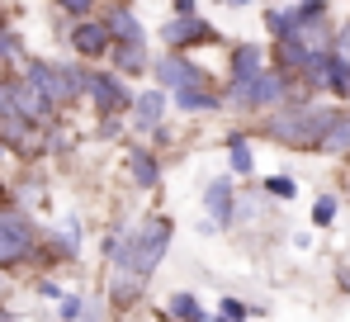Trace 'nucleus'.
Instances as JSON below:
<instances>
[{
	"mask_svg": "<svg viewBox=\"0 0 350 322\" xmlns=\"http://www.w3.org/2000/svg\"><path fill=\"white\" fill-rule=\"evenodd\" d=\"M175 242V223L171 214H147L133 227H118L105 237V261H109V308L128 313L137 308V299L147 294L152 275L161 270L166 251Z\"/></svg>",
	"mask_w": 350,
	"mask_h": 322,
	"instance_id": "f257e3e1",
	"label": "nucleus"
},
{
	"mask_svg": "<svg viewBox=\"0 0 350 322\" xmlns=\"http://www.w3.org/2000/svg\"><path fill=\"white\" fill-rule=\"evenodd\" d=\"M336 109L332 105H312V100H284L280 109H270L260 119V133L280 147H293V152H317L327 128H332Z\"/></svg>",
	"mask_w": 350,
	"mask_h": 322,
	"instance_id": "f03ea898",
	"label": "nucleus"
},
{
	"mask_svg": "<svg viewBox=\"0 0 350 322\" xmlns=\"http://www.w3.org/2000/svg\"><path fill=\"white\" fill-rule=\"evenodd\" d=\"M38 237H43V227L33 218L14 204H5L0 209V270H19L38 261Z\"/></svg>",
	"mask_w": 350,
	"mask_h": 322,
	"instance_id": "7ed1b4c3",
	"label": "nucleus"
},
{
	"mask_svg": "<svg viewBox=\"0 0 350 322\" xmlns=\"http://www.w3.org/2000/svg\"><path fill=\"white\" fill-rule=\"evenodd\" d=\"M76 95H85L95 114H105V119H114L123 109L133 105V90L123 86V76L114 71H85V66H76Z\"/></svg>",
	"mask_w": 350,
	"mask_h": 322,
	"instance_id": "20e7f679",
	"label": "nucleus"
},
{
	"mask_svg": "<svg viewBox=\"0 0 350 322\" xmlns=\"http://www.w3.org/2000/svg\"><path fill=\"white\" fill-rule=\"evenodd\" d=\"M228 100L241 105V109H280L284 100H289V76L275 71V66H265V71H256L246 86L228 90Z\"/></svg>",
	"mask_w": 350,
	"mask_h": 322,
	"instance_id": "39448f33",
	"label": "nucleus"
},
{
	"mask_svg": "<svg viewBox=\"0 0 350 322\" xmlns=\"http://www.w3.org/2000/svg\"><path fill=\"white\" fill-rule=\"evenodd\" d=\"M24 81H29L33 90H43L53 105H71V100H81V95H76V66H57V62H43V57H33Z\"/></svg>",
	"mask_w": 350,
	"mask_h": 322,
	"instance_id": "423d86ee",
	"label": "nucleus"
},
{
	"mask_svg": "<svg viewBox=\"0 0 350 322\" xmlns=\"http://www.w3.org/2000/svg\"><path fill=\"white\" fill-rule=\"evenodd\" d=\"M223 34L208 24V19H199V14H175L161 24V43L171 48V53H185V48H208V43H218Z\"/></svg>",
	"mask_w": 350,
	"mask_h": 322,
	"instance_id": "0eeeda50",
	"label": "nucleus"
},
{
	"mask_svg": "<svg viewBox=\"0 0 350 322\" xmlns=\"http://www.w3.org/2000/svg\"><path fill=\"white\" fill-rule=\"evenodd\" d=\"M29 123L14 109V76H0V147H24L29 143Z\"/></svg>",
	"mask_w": 350,
	"mask_h": 322,
	"instance_id": "6e6552de",
	"label": "nucleus"
},
{
	"mask_svg": "<svg viewBox=\"0 0 350 322\" xmlns=\"http://www.w3.org/2000/svg\"><path fill=\"white\" fill-rule=\"evenodd\" d=\"M14 109H19V119H24L29 128H48V123L57 119V105H53L43 90H33L24 76L14 81Z\"/></svg>",
	"mask_w": 350,
	"mask_h": 322,
	"instance_id": "1a4fd4ad",
	"label": "nucleus"
},
{
	"mask_svg": "<svg viewBox=\"0 0 350 322\" xmlns=\"http://www.w3.org/2000/svg\"><path fill=\"white\" fill-rule=\"evenodd\" d=\"M204 209H208V223H213V227H232V223H237V185H232V175L208 180V190H204Z\"/></svg>",
	"mask_w": 350,
	"mask_h": 322,
	"instance_id": "9d476101",
	"label": "nucleus"
},
{
	"mask_svg": "<svg viewBox=\"0 0 350 322\" xmlns=\"http://www.w3.org/2000/svg\"><path fill=\"white\" fill-rule=\"evenodd\" d=\"M71 48L81 57H109V48H114V38H109V24L105 19H76V29H71Z\"/></svg>",
	"mask_w": 350,
	"mask_h": 322,
	"instance_id": "9b49d317",
	"label": "nucleus"
},
{
	"mask_svg": "<svg viewBox=\"0 0 350 322\" xmlns=\"http://www.w3.org/2000/svg\"><path fill=\"white\" fill-rule=\"evenodd\" d=\"M157 90H180V86H194V81H208L194 62H185L180 53H166V57H157Z\"/></svg>",
	"mask_w": 350,
	"mask_h": 322,
	"instance_id": "f8f14e48",
	"label": "nucleus"
},
{
	"mask_svg": "<svg viewBox=\"0 0 350 322\" xmlns=\"http://www.w3.org/2000/svg\"><path fill=\"white\" fill-rule=\"evenodd\" d=\"M128 109H133V128L137 133H157L166 123V90H157V86L152 90H137Z\"/></svg>",
	"mask_w": 350,
	"mask_h": 322,
	"instance_id": "ddd939ff",
	"label": "nucleus"
},
{
	"mask_svg": "<svg viewBox=\"0 0 350 322\" xmlns=\"http://www.w3.org/2000/svg\"><path fill=\"white\" fill-rule=\"evenodd\" d=\"M123 166H128V175H133L137 190H161V161H157L152 147H128Z\"/></svg>",
	"mask_w": 350,
	"mask_h": 322,
	"instance_id": "4468645a",
	"label": "nucleus"
},
{
	"mask_svg": "<svg viewBox=\"0 0 350 322\" xmlns=\"http://www.w3.org/2000/svg\"><path fill=\"white\" fill-rule=\"evenodd\" d=\"M256 71H265V53L256 48V43H237L232 57H228V90H237V86H246Z\"/></svg>",
	"mask_w": 350,
	"mask_h": 322,
	"instance_id": "2eb2a0df",
	"label": "nucleus"
},
{
	"mask_svg": "<svg viewBox=\"0 0 350 322\" xmlns=\"http://www.w3.org/2000/svg\"><path fill=\"white\" fill-rule=\"evenodd\" d=\"M161 322H208L213 313H208V304L199 299V294H189V289H175L171 299H166V308L157 313Z\"/></svg>",
	"mask_w": 350,
	"mask_h": 322,
	"instance_id": "dca6fc26",
	"label": "nucleus"
},
{
	"mask_svg": "<svg viewBox=\"0 0 350 322\" xmlns=\"http://www.w3.org/2000/svg\"><path fill=\"white\" fill-rule=\"evenodd\" d=\"M175 109L180 114H218L223 109V95L208 90V81H194V86H180L175 90Z\"/></svg>",
	"mask_w": 350,
	"mask_h": 322,
	"instance_id": "f3484780",
	"label": "nucleus"
},
{
	"mask_svg": "<svg viewBox=\"0 0 350 322\" xmlns=\"http://www.w3.org/2000/svg\"><path fill=\"white\" fill-rule=\"evenodd\" d=\"M114 76H142L147 71V43H114Z\"/></svg>",
	"mask_w": 350,
	"mask_h": 322,
	"instance_id": "a211bd4d",
	"label": "nucleus"
},
{
	"mask_svg": "<svg viewBox=\"0 0 350 322\" xmlns=\"http://www.w3.org/2000/svg\"><path fill=\"white\" fill-rule=\"evenodd\" d=\"M317 152H327V157H350V114L336 109V119H332V128H327V138H322Z\"/></svg>",
	"mask_w": 350,
	"mask_h": 322,
	"instance_id": "6ab92c4d",
	"label": "nucleus"
},
{
	"mask_svg": "<svg viewBox=\"0 0 350 322\" xmlns=\"http://www.w3.org/2000/svg\"><path fill=\"white\" fill-rule=\"evenodd\" d=\"M228 166H232V175H251V171H256V157H251L246 133H232V138H228Z\"/></svg>",
	"mask_w": 350,
	"mask_h": 322,
	"instance_id": "aec40b11",
	"label": "nucleus"
},
{
	"mask_svg": "<svg viewBox=\"0 0 350 322\" xmlns=\"http://www.w3.org/2000/svg\"><path fill=\"white\" fill-rule=\"evenodd\" d=\"M260 195H265V199H280V204H289L293 195H298V180H293V175H270V180L260 185Z\"/></svg>",
	"mask_w": 350,
	"mask_h": 322,
	"instance_id": "412c9836",
	"label": "nucleus"
},
{
	"mask_svg": "<svg viewBox=\"0 0 350 322\" xmlns=\"http://www.w3.org/2000/svg\"><path fill=\"white\" fill-rule=\"evenodd\" d=\"M336 209H341L336 195H317V199H312V227H332V223H336Z\"/></svg>",
	"mask_w": 350,
	"mask_h": 322,
	"instance_id": "4be33fe9",
	"label": "nucleus"
},
{
	"mask_svg": "<svg viewBox=\"0 0 350 322\" xmlns=\"http://www.w3.org/2000/svg\"><path fill=\"white\" fill-rule=\"evenodd\" d=\"M85 304H90V299H85L81 289H71V294H62V299H57V318H62V322H76L81 313H85Z\"/></svg>",
	"mask_w": 350,
	"mask_h": 322,
	"instance_id": "5701e85b",
	"label": "nucleus"
},
{
	"mask_svg": "<svg viewBox=\"0 0 350 322\" xmlns=\"http://www.w3.org/2000/svg\"><path fill=\"white\" fill-rule=\"evenodd\" d=\"M213 318H223V322H246V318H251V304L228 294V299H218V313H213Z\"/></svg>",
	"mask_w": 350,
	"mask_h": 322,
	"instance_id": "b1692460",
	"label": "nucleus"
},
{
	"mask_svg": "<svg viewBox=\"0 0 350 322\" xmlns=\"http://www.w3.org/2000/svg\"><path fill=\"white\" fill-rule=\"evenodd\" d=\"M265 29L275 38H293V10H265Z\"/></svg>",
	"mask_w": 350,
	"mask_h": 322,
	"instance_id": "393cba45",
	"label": "nucleus"
},
{
	"mask_svg": "<svg viewBox=\"0 0 350 322\" xmlns=\"http://www.w3.org/2000/svg\"><path fill=\"white\" fill-rule=\"evenodd\" d=\"M332 53L350 57V24H346V29H341V34H336V38H332Z\"/></svg>",
	"mask_w": 350,
	"mask_h": 322,
	"instance_id": "a878e982",
	"label": "nucleus"
},
{
	"mask_svg": "<svg viewBox=\"0 0 350 322\" xmlns=\"http://www.w3.org/2000/svg\"><path fill=\"white\" fill-rule=\"evenodd\" d=\"M76 322H105V318H100V308H95V304H85V313H81Z\"/></svg>",
	"mask_w": 350,
	"mask_h": 322,
	"instance_id": "bb28decb",
	"label": "nucleus"
},
{
	"mask_svg": "<svg viewBox=\"0 0 350 322\" xmlns=\"http://www.w3.org/2000/svg\"><path fill=\"white\" fill-rule=\"evenodd\" d=\"M199 10V0H175V14H194Z\"/></svg>",
	"mask_w": 350,
	"mask_h": 322,
	"instance_id": "cd10ccee",
	"label": "nucleus"
},
{
	"mask_svg": "<svg viewBox=\"0 0 350 322\" xmlns=\"http://www.w3.org/2000/svg\"><path fill=\"white\" fill-rule=\"evenodd\" d=\"M0 322H19V313H10V308L0 304Z\"/></svg>",
	"mask_w": 350,
	"mask_h": 322,
	"instance_id": "c85d7f7f",
	"label": "nucleus"
},
{
	"mask_svg": "<svg viewBox=\"0 0 350 322\" xmlns=\"http://www.w3.org/2000/svg\"><path fill=\"white\" fill-rule=\"evenodd\" d=\"M228 5H232V10H241V5H251V0H228Z\"/></svg>",
	"mask_w": 350,
	"mask_h": 322,
	"instance_id": "c756f323",
	"label": "nucleus"
},
{
	"mask_svg": "<svg viewBox=\"0 0 350 322\" xmlns=\"http://www.w3.org/2000/svg\"><path fill=\"white\" fill-rule=\"evenodd\" d=\"M218 5H228V0H218Z\"/></svg>",
	"mask_w": 350,
	"mask_h": 322,
	"instance_id": "7c9ffc66",
	"label": "nucleus"
}]
</instances>
